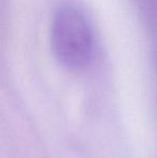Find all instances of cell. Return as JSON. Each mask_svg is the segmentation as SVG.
Here are the masks:
<instances>
[{
  "instance_id": "1",
  "label": "cell",
  "mask_w": 157,
  "mask_h": 158,
  "mask_svg": "<svg viewBox=\"0 0 157 158\" xmlns=\"http://www.w3.org/2000/svg\"><path fill=\"white\" fill-rule=\"evenodd\" d=\"M51 43L56 59L65 68H85L92 59L93 33L83 13L70 6L58 9L52 21Z\"/></svg>"
}]
</instances>
